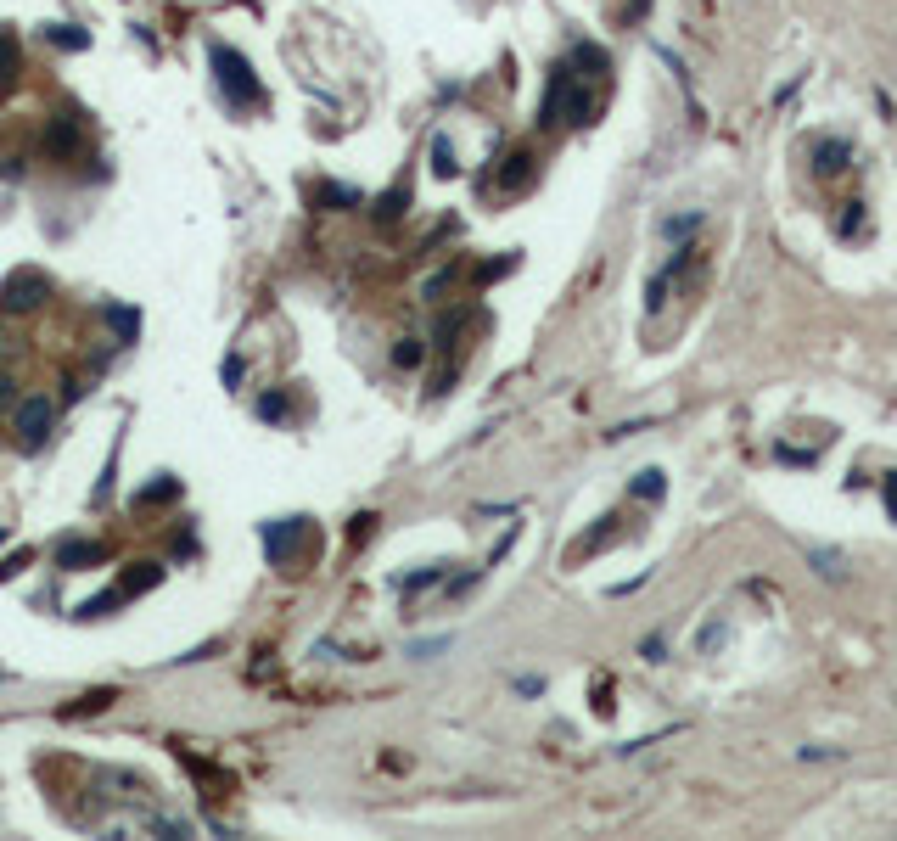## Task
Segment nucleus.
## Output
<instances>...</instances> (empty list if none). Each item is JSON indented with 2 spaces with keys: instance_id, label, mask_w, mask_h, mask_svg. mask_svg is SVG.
I'll list each match as a JSON object with an SVG mask.
<instances>
[{
  "instance_id": "nucleus-4",
  "label": "nucleus",
  "mask_w": 897,
  "mask_h": 841,
  "mask_svg": "<svg viewBox=\"0 0 897 841\" xmlns=\"http://www.w3.org/2000/svg\"><path fill=\"white\" fill-rule=\"evenodd\" d=\"M45 298H51V281H45L40 270H12L6 286H0V309L6 314H29V309H40Z\"/></svg>"
},
{
  "instance_id": "nucleus-5",
  "label": "nucleus",
  "mask_w": 897,
  "mask_h": 841,
  "mask_svg": "<svg viewBox=\"0 0 897 841\" xmlns=\"http://www.w3.org/2000/svg\"><path fill=\"white\" fill-rule=\"evenodd\" d=\"M298 539H303V522H298V516H281V522H264V556H270L275 567H286V561L298 556Z\"/></svg>"
},
{
  "instance_id": "nucleus-13",
  "label": "nucleus",
  "mask_w": 897,
  "mask_h": 841,
  "mask_svg": "<svg viewBox=\"0 0 897 841\" xmlns=\"http://www.w3.org/2000/svg\"><path fill=\"white\" fill-rule=\"evenodd\" d=\"M12 79H17V40L0 29V90H12Z\"/></svg>"
},
{
  "instance_id": "nucleus-10",
  "label": "nucleus",
  "mask_w": 897,
  "mask_h": 841,
  "mask_svg": "<svg viewBox=\"0 0 897 841\" xmlns=\"http://www.w3.org/2000/svg\"><path fill=\"white\" fill-rule=\"evenodd\" d=\"M499 180H505V186H527V180H533V152H511L505 157V169H499Z\"/></svg>"
},
{
  "instance_id": "nucleus-8",
  "label": "nucleus",
  "mask_w": 897,
  "mask_h": 841,
  "mask_svg": "<svg viewBox=\"0 0 897 841\" xmlns=\"http://www.w3.org/2000/svg\"><path fill=\"white\" fill-rule=\"evenodd\" d=\"M449 584V561H438V567H421V572H404V578H393V589L399 595H421V589H438Z\"/></svg>"
},
{
  "instance_id": "nucleus-11",
  "label": "nucleus",
  "mask_w": 897,
  "mask_h": 841,
  "mask_svg": "<svg viewBox=\"0 0 897 841\" xmlns=\"http://www.w3.org/2000/svg\"><path fill=\"white\" fill-rule=\"evenodd\" d=\"M45 34H51V45H62V51H85L90 45V34L79 29V23H51Z\"/></svg>"
},
{
  "instance_id": "nucleus-22",
  "label": "nucleus",
  "mask_w": 897,
  "mask_h": 841,
  "mask_svg": "<svg viewBox=\"0 0 897 841\" xmlns=\"http://www.w3.org/2000/svg\"><path fill=\"white\" fill-rule=\"evenodd\" d=\"M393 359H399L404 371H410V365H421V343H415V337H404V343H399V354H393Z\"/></svg>"
},
{
  "instance_id": "nucleus-6",
  "label": "nucleus",
  "mask_w": 897,
  "mask_h": 841,
  "mask_svg": "<svg viewBox=\"0 0 897 841\" xmlns=\"http://www.w3.org/2000/svg\"><path fill=\"white\" fill-rule=\"evenodd\" d=\"M314 208H326V214H337V208H359V191L342 186V180H320V186L309 191Z\"/></svg>"
},
{
  "instance_id": "nucleus-2",
  "label": "nucleus",
  "mask_w": 897,
  "mask_h": 841,
  "mask_svg": "<svg viewBox=\"0 0 897 841\" xmlns=\"http://www.w3.org/2000/svg\"><path fill=\"white\" fill-rule=\"evenodd\" d=\"M157 578H163V561H135V567H129L124 578H118V584H107L101 595H90L73 617H107L113 606H129V600H141L146 589L157 584Z\"/></svg>"
},
{
  "instance_id": "nucleus-14",
  "label": "nucleus",
  "mask_w": 897,
  "mask_h": 841,
  "mask_svg": "<svg viewBox=\"0 0 897 841\" xmlns=\"http://www.w3.org/2000/svg\"><path fill=\"white\" fill-rule=\"evenodd\" d=\"M253 415H258V421H286V393H281V387H275V393H258Z\"/></svg>"
},
{
  "instance_id": "nucleus-15",
  "label": "nucleus",
  "mask_w": 897,
  "mask_h": 841,
  "mask_svg": "<svg viewBox=\"0 0 897 841\" xmlns=\"http://www.w3.org/2000/svg\"><path fill=\"white\" fill-rule=\"evenodd\" d=\"M107 320H113V331L124 337V343H135V331H141V314L135 309H107Z\"/></svg>"
},
{
  "instance_id": "nucleus-20",
  "label": "nucleus",
  "mask_w": 897,
  "mask_h": 841,
  "mask_svg": "<svg viewBox=\"0 0 897 841\" xmlns=\"http://www.w3.org/2000/svg\"><path fill=\"white\" fill-rule=\"evenodd\" d=\"M449 281H455V270H438V275H427V286H421V298H427V303H438L443 292H449Z\"/></svg>"
},
{
  "instance_id": "nucleus-1",
  "label": "nucleus",
  "mask_w": 897,
  "mask_h": 841,
  "mask_svg": "<svg viewBox=\"0 0 897 841\" xmlns=\"http://www.w3.org/2000/svg\"><path fill=\"white\" fill-rule=\"evenodd\" d=\"M208 73H214V85H219V96H225V107H264V90H258V73H253V62L236 51V45H225V40H214L208 45Z\"/></svg>"
},
{
  "instance_id": "nucleus-23",
  "label": "nucleus",
  "mask_w": 897,
  "mask_h": 841,
  "mask_svg": "<svg viewBox=\"0 0 897 841\" xmlns=\"http://www.w3.org/2000/svg\"><path fill=\"white\" fill-rule=\"evenodd\" d=\"M443 645H449V640H443V634H438V640H415V645H410V656H438Z\"/></svg>"
},
{
  "instance_id": "nucleus-18",
  "label": "nucleus",
  "mask_w": 897,
  "mask_h": 841,
  "mask_svg": "<svg viewBox=\"0 0 897 841\" xmlns=\"http://www.w3.org/2000/svg\"><path fill=\"white\" fill-rule=\"evenodd\" d=\"M73 141H79V129H73L68 118H62V124L51 129V152H62V157H68V152H73Z\"/></svg>"
},
{
  "instance_id": "nucleus-7",
  "label": "nucleus",
  "mask_w": 897,
  "mask_h": 841,
  "mask_svg": "<svg viewBox=\"0 0 897 841\" xmlns=\"http://www.w3.org/2000/svg\"><path fill=\"white\" fill-rule=\"evenodd\" d=\"M57 561H62L68 572H79V567H96V561H107V550H101L96 539H68V544L57 550Z\"/></svg>"
},
{
  "instance_id": "nucleus-17",
  "label": "nucleus",
  "mask_w": 897,
  "mask_h": 841,
  "mask_svg": "<svg viewBox=\"0 0 897 841\" xmlns=\"http://www.w3.org/2000/svg\"><path fill=\"white\" fill-rule=\"evenodd\" d=\"M157 499H180V483H174V477H163V483L141 488V505H157Z\"/></svg>"
},
{
  "instance_id": "nucleus-25",
  "label": "nucleus",
  "mask_w": 897,
  "mask_h": 841,
  "mask_svg": "<svg viewBox=\"0 0 897 841\" xmlns=\"http://www.w3.org/2000/svg\"><path fill=\"white\" fill-rule=\"evenodd\" d=\"M12 387H17V382H12V376H0V410H6V404H12V399H17Z\"/></svg>"
},
{
  "instance_id": "nucleus-16",
  "label": "nucleus",
  "mask_w": 897,
  "mask_h": 841,
  "mask_svg": "<svg viewBox=\"0 0 897 841\" xmlns=\"http://www.w3.org/2000/svg\"><path fill=\"white\" fill-rule=\"evenodd\" d=\"M662 488H668L662 483V471H640V477H634V494L640 499H662Z\"/></svg>"
},
{
  "instance_id": "nucleus-21",
  "label": "nucleus",
  "mask_w": 897,
  "mask_h": 841,
  "mask_svg": "<svg viewBox=\"0 0 897 841\" xmlns=\"http://www.w3.org/2000/svg\"><path fill=\"white\" fill-rule=\"evenodd\" d=\"M23 567H34V550H12V556L0 561V578H17Z\"/></svg>"
},
{
  "instance_id": "nucleus-19",
  "label": "nucleus",
  "mask_w": 897,
  "mask_h": 841,
  "mask_svg": "<svg viewBox=\"0 0 897 841\" xmlns=\"http://www.w3.org/2000/svg\"><path fill=\"white\" fill-rule=\"evenodd\" d=\"M113 477H118V449H113V460H107V471H101V483H96V494H90V505H107V494H113Z\"/></svg>"
},
{
  "instance_id": "nucleus-3",
  "label": "nucleus",
  "mask_w": 897,
  "mask_h": 841,
  "mask_svg": "<svg viewBox=\"0 0 897 841\" xmlns=\"http://www.w3.org/2000/svg\"><path fill=\"white\" fill-rule=\"evenodd\" d=\"M51 427H57V404L45 399V393H29V399L17 404V443L40 455L45 443H51Z\"/></svg>"
},
{
  "instance_id": "nucleus-9",
  "label": "nucleus",
  "mask_w": 897,
  "mask_h": 841,
  "mask_svg": "<svg viewBox=\"0 0 897 841\" xmlns=\"http://www.w3.org/2000/svg\"><path fill=\"white\" fill-rule=\"evenodd\" d=\"M404 208H410V180H399V186H393V191H382L371 214L382 219V225H399V219H404Z\"/></svg>"
},
{
  "instance_id": "nucleus-26",
  "label": "nucleus",
  "mask_w": 897,
  "mask_h": 841,
  "mask_svg": "<svg viewBox=\"0 0 897 841\" xmlns=\"http://www.w3.org/2000/svg\"><path fill=\"white\" fill-rule=\"evenodd\" d=\"M886 499H892V511H897V477H892V488H886Z\"/></svg>"
},
{
  "instance_id": "nucleus-12",
  "label": "nucleus",
  "mask_w": 897,
  "mask_h": 841,
  "mask_svg": "<svg viewBox=\"0 0 897 841\" xmlns=\"http://www.w3.org/2000/svg\"><path fill=\"white\" fill-rule=\"evenodd\" d=\"M432 174H460V163H455V146H449V135H432Z\"/></svg>"
},
{
  "instance_id": "nucleus-24",
  "label": "nucleus",
  "mask_w": 897,
  "mask_h": 841,
  "mask_svg": "<svg viewBox=\"0 0 897 841\" xmlns=\"http://www.w3.org/2000/svg\"><path fill=\"white\" fill-rule=\"evenodd\" d=\"M371 528H376V516H371V511H365V516H354V544H365V539H371Z\"/></svg>"
}]
</instances>
